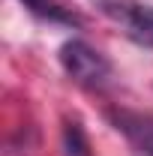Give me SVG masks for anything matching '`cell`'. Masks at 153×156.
Here are the masks:
<instances>
[{"label": "cell", "instance_id": "6da1fadb", "mask_svg": "<svg viewBox=\"0 0 153 156\" xmlns=\"http://www.w3.org/2000/svg\"><path fill=\"white\" fill-rule=\"evenodd\" d=\"M60 66L81 87H102L111 78V63L102 51L87 45L84 39H69L60 48Z\"/></svg>", "mask_w": 153, "mask_h": 156}, {"label": "cell", "instance_id": "7a4b0ae2", "mask_svg": "<svg viewBox=\"0 0 153 156\" xmlns=\"http://www.w3.org/2000/svg\"><path fill=\"white\" fill-rule=\"evenodd\" d=\"M105 12L123 27V33L132 42L153 48V6L132 3V0H114V3H105Z\"/></svg>", "mask_w": 153, "mask_h": 156}, {"label": "cell", "instance_id": "5b68a950", "mask_svg": "<svg viewBox=\"0 0 153 156\" xmlns=\"http://www.w3.org/2000/svg\"><path fill=\"white\" fill-rule=\"evenodd\" d=\"M66 147H69V156H87V144H84V135H81L78 123L66 126Z\"/></svg>", "mask_w": 153, "mask_h": 156}, {"label": "cell", "instance_id": "3957f363", "mask_svg": "<svg viewBox=\"0 0 153 156\" xmlns=\"http://www.w3.org/2000/svg\"><path fill=\"white\" fill-rule=\"evenodd\" d=\"M111 120L144 156H153V117L150 114L120 108V111H111Z\"/></svg>", "mask_w": 153, "mask_h": 156}, {"label": "cell", "instance_id": "277c9868", "mask_svg": "<svg viewBox=\"0 0 153 156\" xmlns=\"http://www.w3.org/2000/svg\"><path fill=\"white\" fill-rule=\"evenodd\" d=\"M30 12H36V15H42V18H51V21H75L63 6H57L54 0H21Z\"/></svg>", "mask_w": 153, "mask_h": 156}]
</instances>
